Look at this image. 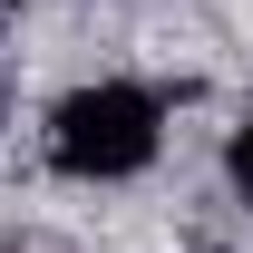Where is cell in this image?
I'll use <instances>...</instances> for the list:
<instances>
[{
  "label": "cell",
  "mask_w": 253,
  "mask_h": 253,
  "mask_svg": "<svg viewBox=\"0 0 253 253\" xmlns=\"http://www.w3.org/2000/svg\"><path fill=\"white\" fill-rule=\"evenodd\" d=\"M156 146H166V97L136 78H88L49 107V166L78 185H126L156 166Z\"/></svg>",
  "instance_id": "1"
},
{
  "label": "cell",
  "mask_w": 253,
  "mask_h": 253,
  "mask_svg": "<svg viewBox=\"0 0 253 253\" xmlns=\"http://www.w3.org/2000/svg\"><path fill=\"white\" fill-rule=\"evenodd\" d=\"M224 175H234V195H244V205H253V117L234 126V146H224Z\"/></svg>",
  "instance_id": "2"
}]
</instances>
